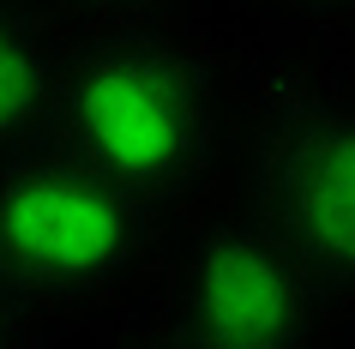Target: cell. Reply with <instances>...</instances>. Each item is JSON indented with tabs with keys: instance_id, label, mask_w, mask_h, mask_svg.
I'll return each instance as SVG.
<instances>
[{
	"instance_id": "cell-1",
	"label": "cell",
	"mask_w": 355,
	"mask_h": 349,
	"mask_svg": "<svg viewBox=\"0 0 355 349\" xmlns=\"http://www.w3.org/2000/svg\"><path fill=\"white\" fill-rule=\"evenodd\" d=\"M60 139L73 157L103 169L132 199L187 193L211 163L217 109L193 49L163 31L114 24L67 55L60 78Z\"/></svg>"
},
{
	"instance_id": "cell-2",
	"label": "cell",
	"mask_w": 355,
	"mask_h": 349,
	"mask_svg": "<svg viewBox=\"0 0 355 349\" xmlns=\"http://www.w3.org/2000/svg\"><path fill=\"white\" fill-rule=\"evenodd\" d=\"M150 205L73 151L0 157V277L19 295H91L132 271Z\"/></svg>"
},
{
	"instance_id": "cell-3",
	"label": "cell",
	"mask_w": 355,
	"mask_h": 349,
	"mask_svg": "<svg viewBox=\"0 0 355 349\" xmlns=\"http://www.w3.org/2000/svg\"><path fill=\"white\" fill-rule=\"evenodd\" d=\"M181 313L199 349H313L319 277L271 223H229L187 253Z\"/></svg>"
},
{
	"instance_id": "cell-4",
	"label": "cell",
	"mask_w": 355,
	"mask_h": 349,
	"mask_svg": "<svg viewBox=\"0 0 355 349\" xmlns=\"http://www.w3.org/2000/svg\"><path fill=\"white\" fill-rule=\"evenodd\" d=\"M259 199L313 277L355 283V109L283 121L259 163Z\"/></svg>"
},
{
	"instance_id": "cell-5",
	"label": "cell",
	"mask_w": 355,
	"mask_h": 349,
	"mask_svg": "<svg viewBox=\"0 0 355 349\" xmlns=\"http://www.w3.org/2000/svg\"><path fill=\"white\" fill-rule=\"evenodd\" d=\"M60 78L67 60L42 37V24L0 0V157L37 151L60 127Z\"/></svg>"
},
{
	"instance_id": "cell-6",
	"label": "cell",
	"mask_w": 355,
	"mask_h": 349,
	"mask_svg": "<svg viewBox=\"0 0 355 349\" xmlns=\"http://www.w3.org/2000/svg\"><path fill=\"white\" fill-rule=\"evenodd\" d=\"M24 343V313H19V289L0 277V349H19Z\"/></svg>"
},
{
	"instance_id": "cell-7",
	"label": "cell",
	"mask_w": 355,
	"mask_h": 349,
	"mask_svg": "<svg viewBox=\"0 0 355 349\" xmlns=\"http://www.w3.org/2000/svg\"><path fill=\"white\" fill-rule=\"evenodd\" d=\"M96 6H109V12H150V6H168V0H96Z\"/></svg>"
},
{
	"instance_id": "cell-8",
	"label": "cell",
	"mask_w": 355,
	"mask_h": 349,
	"mask_svg": "<svg viewBox=\"0 0 355 349\" xmlns=\"http://www.w3.org/2000/svg\"><path fill=\"white\" fill-rule=\"evenodd\" d=\"M163 349H199V343H193V337H181V343H163Z\"/></svg>"
}]
</instances>
